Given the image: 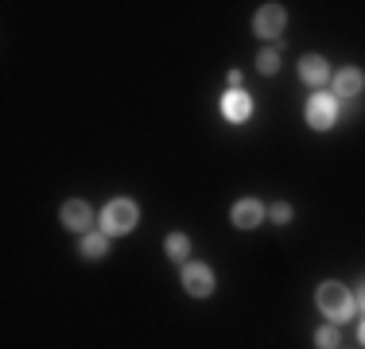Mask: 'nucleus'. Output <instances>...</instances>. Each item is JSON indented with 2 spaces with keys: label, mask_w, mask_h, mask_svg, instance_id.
I'll return each instance as SVG.
<instances>
[{
  "label": "nucleus",
  "mask_w": 365,
  "mask_h": 349,
  "mask_svg": "<svg viewBox=\"0 0 365 349\" xmlns=\"http://www.w3.org/2000/svg\"><path fill=\"white\" fill-rule=\"evenodd\" d=\"M260 70H264V74H276V70H280V58H276V51H260Z\"/></svg>",
  "instance_id": "nucleus-14"
},
{
  "label": "nucleus",
  "mask_w": 365,
  "mask_h": 349,
  "mask_svg": "<svg viewBox=\"0 0 365 349\" xmlns=\"http://www.w3.org/2000/svg\"><path fill=\"white\" fill-rule=\"evenodd\" d=\"M288 217H292V206L288 202H276L272 206V222H288Z\"/></svg>",
  "instance_id": "nucleus-15"
},
{
  "label": "nucleus",
  "mask_w": 365,
  "mask_h": 349,
  "mask_svg": "<svg viewBox=\"0 0 365 349\" xmlns=\"http://www.w3.org/2000/svg\"><path fill=\"white\" fill-rule=\"evenodd\" d=\"M168 252H171V260H187L190 256V241L182 237V233H171V237H168Z\"/></svg>",
  "instance_id": "nucleus-12"
},
{
  "label": "nucleus",
  "mask_w": 365,
  "mask_h": 349,
  "mask_svg": "<svg viewBox=\"0 0 365 349\" xmlns=\"http://www.w3.org/2000/svg\"><path fill=\"white\" fill-rule=\"evenodd\" d=\"M358 303H361V311H365V283H361V295H358Z\"/></svg>",
  "instance_id": "nucleus-16"
},
{
  "label": "nucleus",
  "mask_w": 365,
  "mask_h": 349,
  "mask_svg": "<svg viewBox=\"0 0 365 349\" xmlns=\"http://www.w3.org/2000/svg\"><path fill=\"white\" fill-rule=\"evenodd\" d=\"M222 113H225V117H230V120H245L249 117V113H253V101H249V93L245 90H233V93H225V101H222Z\"/></svg>",
  "instance_id": "nucleus-10"
},
{
  "label": "nucleus",
  "mask_w": 365,
  "mask_h": 349,
  "mask_svg": "<svg viewBox=\"0 0 365 349\" xmlns=\"http://www.w3.org/2000/svg\"><path fill=\"white\" fill-rule=\"evenodd\" d=\"M63 225L66 229H74V233H90V225H93V209L82 202V198H71V202L63 206Z\"/></svg>",
  "instance_id": "nucleus-6"
},
{
  "label": "nucleus",
  "mask_w": 365,
  "mask_h": 349,
  "mask_svg": "<svg viewBox=\"0 0 365 349\" xmlns=\"http://www.w3.org/2000/svg\"><path fill=\"white\" fill-rule=\"evenodd\" d=\"M338 117V105L334 98H327V93H315V98L307 101V125L311 128H330Z\"/></svg>",
  "instance_id": "nucleus-5"
},
{
  "label": "nucleus",
  "mask_w": 365,
  "mask_h": 349,
  "mask_svg": "<svg viewBox=\"0 0 365 349\" xmlns=\"http://www.w3.org/2000/svg\"><path fill=\"white\" fill-rule=\"evenodd\" d=\"M319 307H323L327 318H334V322H342V318H350L354 314V299H350V291H346L342 283H323L319 287Z\"/></svg>",
  "instance_id": "nucleus-2"
},
{
  "label": "nucleus",
  "mask_w": 365,
  "mask_h": 349,
  "mask_svg": "<svg viewBox=\"0 0 365 349\" xmlns=\"http://www.w3.org/2000/svg\"><path fill=\"white\" fill-rule=\"evenodd\" d=\"M182 287H187L195 299H206L214 291V272L206 264H187L182 268Z\"/></svg>",
  "instance_id": "nucleus-3"
},
{
  "label": "nucleus",
  "mask_w": 365,
  "mask_h": 349,
  "mask_svg": "<svg viewBox=\"0 0 365 349\" xmlns=\"http://www.w3.org/2000/svg\"><path fill=\"white\" fill-rule=\"evenodd\" d=\"M284 20H288V16H284L280 4H264L257 12V20H253V31L260 35V39H276V35L284 31Z\"/></svg>",
  "instance_id": "nucleus-4"
},
{
  "label": "nucleus",
  "mask_w": 365,
  "mask_h": 349,
  "mask_svg": "<svg viewBox=\"0 0 365 349\" xmlns=\"http://www.w3.org/2000/svg\"><path fill=\"white\" fill-rule=\"evenodd\" d=\"M299 78L307 85H323L330 82V63L323 55H307V58H299Z\"/></svg>",
  "instance_id": "nucleus-7"
},
{
  "label": "nucleus",
  "mask_w": 365,
  "mask_h": 349,
  "mask_svg": "<svg viewBox=\"0 0 365 349\" xmlns=\"http://www.w3.org/2000/svg\"><path fill=\"white\" fill-rule=\"evenodd\" d=\"M109 249V237L106 233H82V256L86 260H101Z\"/></svg>",
  "instance_id": "nucleus-11"
},
{
  "label": "nucleus",
  "mask_w": 365,
  "mask_h": 349,
  "mask_svg": "<svg viewBox=\"0 0 365 349\" xmlns=\"http://www.w3.org/2000/svg\"><path fill=\"white\" fill-rule=\"evenodd\" d=\"M133 225H136V202H128V198L109 202L106 214H101V233L106 237H125V233H133Z\"/></svg>",
  "instance_id": "nucleus-1"
},
{
  "label": "nucleus",
  "mask_w": 365,
  "mask_h": 349,
  "mask_svg": "<svg viewBox=\"0 0 365 349\" xmlns=\"http://www.w3.org/2000/svg\"><path fill=\"white\" fill-rule=\"evenodd\" d=\"M361 85H365V78H361V70H354V66H346V70L334 74V93L338 98H358Z\"/></svg>",
  "instance_id": "nucleus-9"
},
{
  "label": "nucleus",
  "mask_w": 365,
  "mask_h": 349,
  "mask_svg": "<svg viewBox=\"0 0 365 349\" xmlns=\"http://www.w3.org/2000/svg\"><path fill=\"white\" fill-rule=\"evenodd\" d=\"M260 217H264V206L253 202V198H245V202L233 206V225H237V229H257Z\"/></svg>",
  "instance_id": "nucleus-8"
},
{
  "label": "nucleus",
  "mask_w": 365,
  "mask_h": 349,
  "mask_svg": "<svg viewBox=\"0 0 365 349\" xmlns=\"http://www.w3.org/2000/svg\"><path fill=\"white\" fill-rule=\"evenodd\" d=\"M358 338H361V342H365V322H361V330H358Z\"/></svg>",
  "instance_id": "nucleus-17"
},
{
  "label": "nucleus",
  "mask_w": 365,
  "mask_h": 349,
  "mask_svg": "<svg viewBox=\"0 0 365 349\" xmlns=\"http://www.w3.org/2000/svg\"><path fill=\"white\" fill-rule=\"evenodd\" d=\"M315 345H319V349H334V345H338V330H334V326H323V330L315 334Z\"/></svg>",
  "instance_id": "nucleus-13"
}]
</instances>
